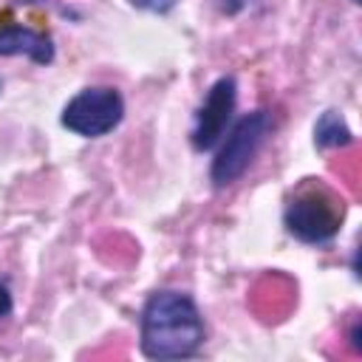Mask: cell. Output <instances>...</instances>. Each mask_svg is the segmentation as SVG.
<instances>
[{"label":"cell","instance_id":"cell-1","mask_svg":"<svg viewBox=\"0 0 362 362\" xmlns=\"http://www.w3.org/2000/svg\"><path fill=\"white\" fill-rule=\"evenodd\" d=\"M204 322L192 300L175 291L153 294L141 314V351L153 359H181L198 351Z\"/></svg>","mask_w":362,"mask_h":362},{"label":"cell","instance_id":"cell-2","mask_svg":"<svg viewBox=\"0 0 362 362\" xmlns=\"http://www.w3.org/2000/svg\"><path fill=\"white\" fill-rule=\"evenodd\" d=\"M339 221H342V206L325 189H305L286 209L288 229L308 243H322L334 238Z\"/></svg>","mask_w":362,"mask_h":362},{"label":"cell","instance_id":"cell-3","mask_svg":"<svg viewBox=\"0 0 362 362\" xmlns=\"http://www.w3.org/2000/svg\"><path fill=\"white\" fill-rule=\"evenodd\" d=\"M122 119V96L110 88L82 90L62 110V124L79 136H102Z\"/></svg>","mask_w":362,"mask_h":362},{"label":"cell","instance_id":"cell-4","mask_svg":"<svg viewBox=\"0 0 362 362\" xmlns=\"http://www.w3.org/2000/svg\"><path fill=\"white\" fill-rule=\"evenodd\" d=\"M266 130H269V119H266V113H260V110L243 116V119L235 124V130L229 133L226 144L221 147V153H218V158H215V164H212V181H215L218 187L232 184V181L249 167V161H252L255 150L260 147Z\"/></svg>","mask_w":362,"mask_h":362},{"label":"cell","instance_id":"cell-5","mask_svg":"<svg viewBox=\"0 0 362 362\" xmlns=\"http://www.w3.org/2000/svg\"><path fill=\"white\" fill-rule=\"evenodd\" d=\"M232 107H235V79L223 76L212 85L204 107L198 110L195 130H192V144L198 150H209L221 139V133L226 130V122L232 116Z\"/></svg>","mask_w":362,"mask_h":362},{"label":"cell","instance_id":"cell-6","mask_svg":"<svg viewBox=\"0 0 362 362\" xmlns=\"http://www.w3.org/2000/svg\"><path fill=\"white\" fill-rule=\"evenodd\" d=\"M0 54H28L34 62H48L54 57L51 42L23 25H6L0 28Z\"/></svg>","mask_w":362,"mask_h":362},{"label":"cell","instance_id":"cell-7","mask_svg":"<svg viewBox=\"0 0 362 362\" xmlns=\"http://www.w3.org/2000/svg\"><path fill=\"white\" fill-rule=\"evenodd\" d=\"M351 141V130L342 124V119L337 113H325L317 124V144L320 147H339Z\"/></svg>","mask_w":362,"mask_h":362},{"label":"cell","instance_id":"cell-8","mask_svg":"<svg viewBox=\"0 0 362 362\" xmlns=\"http://www.w3.org/2000/svg\"><path fill=\"white\" fill-rule=\"evenodd\" d=\"M130 3L139 8H147V11H170L178 0H130Z\"/></svg>","mask_w":362,"mask_h":362},{"label":"cell","instance_id":"cell-9","mask_svg":"<svg viewBox=\"0 0 362 362\" xmlns=\"http://www.w3.org/2000/svg\"><path fill=\"white\" fill-rule=\"evenodd\" d=\"M11 311V297H8V291L0 286V317H6Z\"/></svg>","mask_w":362,"mask_h":362}]
</instances>
